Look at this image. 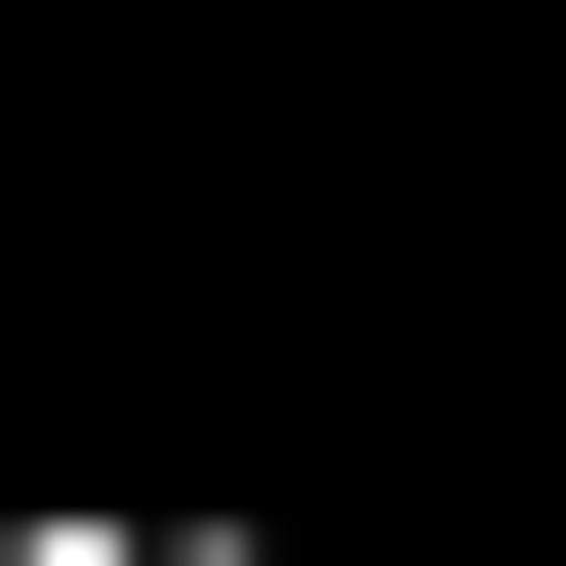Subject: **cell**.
<instances>
[{
  "label": "cell",
  "mask_w": 566,
  "mask_h": 566,
  "mask_svg": "<svg viewBox=\"0 0 566 566\" xmlns=\"http://www.w3.org/2000/svg\"><path fill=\"white\" fill-rule=\"evenodd\" d=\"M0 566H283V526H243V485H202V526H163V485H0Z\"/></svg>",
  "instance_id": "6da1fadb"
}]
</instances>
